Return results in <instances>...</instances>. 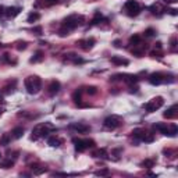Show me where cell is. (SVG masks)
Instances as JSON below:
<instances>
[{
  "instance_id": "cell-1",
  "label": "cell",
  "mask_w": 178,
  "mask_h": 178,
  "mask_svg": "<svg viewBox=\"0 0 178 178\" xmlns=\"http://www.w3.org/2000/svg\"><path fill=\"white\" fill-rule=\"evenodd\" d=\"M24 84H25V88H26V91H28V93H31V95L38 93L40 91V88H42V81H40V78L36 75L25 78V82Z\"/></svg>"
},
{
  "instance_id": "cell-2",
  "label": "cell",
  "mask_w": 178,
  "mask_h": 178,
  "mask_svg": "<svg viewBox=\"0 0 178 178\" xmlns=\"http://www.w3.org/2000/svg\"><path fill=\"white\" fill-rule=\"evenodd\" d=\"M84 21L82 15H77V14H73V15H68L66 20L63 21V28H66L67 31H73L75 29L77 26Z\"/></svg>"
},
{
  "instance_id": "cell-3",
  "label": "cell",
  "mask_w": 178,
  "mask_h": 178,
  "mask_svg": "<svg viewBox=\"0 0 178 178\" xmlns=\"http://www.w3.org/2000/svg\"><path fill=\"white\" fill-rule=\"evenodd\" d=\"M49 129H54V127L50 125L49 122H45V124H38V125L32 129V139H36V138H39V136L47 135Z\"/></svg>"
},
{
  "instance_id": "cell-4",
  "label": "cell",
  "mask_w": 178,
  "mask_h": 178,
  "mask_svg": "<svg viewBox=\"0 0 178 178\" xmlns=\"http://www.w3.org/2000/svg\"><path fill=\"white\" fill-rule=\"evenodd\" d=\"M73 142H74L75 149L78 150V152H84V150H86V149H89V148H93V146L96 145L93 139H77V138H74Z\"/></svg>"
},
{
  "instance_id": "cell-5",
  "label": "cell",
  "mask_w": 178,
  "mask_h": 178,
  "mask_svg": "<svg viewBox=\"0 0 178 178\" xmlns=\"http://www.w3.org/2000/svg\"><path fill=\"white\" fill-rule=\"evenodd\" d=\"M121 122H122V120L120 118L118 115H109V117L104 120L103 125H104L106 129H115L121 125Z\"/></svg>"
},
{
  "instance_id": "cell-6",
  "label": "cell",
  "mask_w": 178,
  "mask_h": 178,
  "mask_svg": "<svg viewBox=\"0 0 178 178\" xmlns=\"http://www.w3.org/2000/svg\"><path fill=\"white\" fill-rule=\"evenodd\" d=\"M124 9H125L127 14H128L129 17L138 15L139 11H141V7H139V3L136 0H128L125 3V6H124Z\"/></svg>"
},
{
  "instance_id": "cell-7",
  "label": "cell",
  "mask_w": 178,
  "mask_h": 178,
  "mask_svg": "<svg viewBox=\"0 0 178 178\" xmlns=\"http://www.w3.org/2000/svg\"><path fill=\"white\" fill-rule=\"evenodd\" d=\"M163 104H164V100H163V98H162V96H157V98H153V99L150 100L149 103H146V104H145V109H146V111L153 113V111H156V110L160 109Z\"/></svg>"
},
{
  "instance_id": "cell-8",
  "label": "cell",
  "mask_w": 178,
  "mask_h": 178,
  "mask_svg": "<svg viewBox=\"0 0 178 178\" xmlns=\"http://www.w3.org/2000/svg\"><path fill=\"white\" fill-rule=\"evenodd\" d=\"M149 82L152 85H160L163 82H167V75L163 73H153L149 75Z\"/></svg>"
},
{
  "instance_id": "cell-9",
  "label": "cell",
  "mask_w": 178,
  "mask_h": 178,
  "mask_svg": "<svg viewBox=\"0 0 178 178\" xmlns=\"http://www.w3.org/2000/svg\"><path fill=\"white\" fill-rule=\"evenodd\" d=\"M70 128L77 129L79 134H85V132H89V131H91V127H89V125H85V124H82V122H78V124H71V125H70Z\"/></svg>"
},
{
  "instance_id": "cell-10",
  "label": "cell",
  "mask_w": 178,
  "mask_h": 178,
  "mask_svg": "<svg viewBox=\"0 0 178 178\" xmlns=\"http://www.w3.org/2000/svg\"><path fill=\"white\" fill-rule=\"evenodd\" d=\"M168 128H170V127H168L167 124H164V122H159V124H155V129H157V131L160 132V134H163V135H168V134H170Z\"/></svg>"
},
{
  "instance_id": "cell-11",
  "label": "cell",
  "mask_w": 178,
  "mask_h": 178,
  "mask_svg": "<svg viewBox=\"0 0 178 178\" xmlns=\"http://www.w3.org/2000/svg\"><path fill=\"white\" fill-rule=\"evenodd\" d=\"M110 61L113 64H117V66H128L129 64V61L127 59H122V57H118V56H113L110 59Z\"/></svg>"
},
{
  "instance_id": "cell-12",
  "label": "cell",
  "mask_w": 178,
  "mask_h": 178,
  "mask_svg": "<svg viewBox=\"0 0 178 178\" xmlns=\"http://www.w3.org/2000/svg\"><path fill=\"white\" fill-rule=\"evenodd\" d=\"M59 91H60V82L56 81V79H53L52 82H50V85H49V93L50 95H56Z\"/></svg>"
},
{
  "instance_id": "cell-13",
  "label": "cell",
  "mask_w": 178,
  "mask_h": 178,
  "mask_svg": "<svg viewBox=\"0 0 178 178\" xmlns=\"http://www.w3.org/2000/svg\"><path fill=\"white\" fill-rule=\"evenodd\" d=\"M6 10H7L6 11L7 17H11V18H14V17H17L18 14H20L21 9H20V7H7Z\"/></svg>"
},
{
  "instance_id": "cell-14",
  "label": "cell",
  "mask_w": 178,
  "mask_h": 178,
  "mask_svg": "<svg viewBox=\"0 0 178 178\" xmlns=\"http://www.w3.org/2000/svg\"><path fill=\"white\" fill-rule=\"evenodd\" d=\"M93 43H95V39H86V40H79V45L84 50H89L93 47Z\"/></svg>"
},
{
  "instance_id": "cell-15",
  "label": "cell",
  "mask_w": 178,
  "mask_h": 178,
  "mask_svg": "<svg viewBox=\"0 0 178 178\" xmlns=\"http://www.w3.org/2000/svg\"><path fill=\"white\" fill-rule=\"evenodd\" d=\"M132 134H134V136H135L136 139H139V141H143V138L146 136V134L148 132L145 131V129H142V128H136L132 131Z\"/></svg>"
},
{
  "instance_id": "cell-16",
  "label": "cell",
  "mask_w": 178,
  "mask_h": 178,
  "mask_svg": "<svg viewBox=\"0 0 178 178\" xmlns=\"http://www.w3.org/2000/svg\"><path fill=\"white\" fill-rule=\"evenodd\" d=\"M175 110H177V104L171 106V107H170V109H168L163 115H164L166 118H174L175 115H177V111H175Z\"/></svg>"
},
{
  "instance_id": "cell-17",
  "label": "cell",
  "mask_w": 178,
  "mask_h": 178,
  "mask_svg": "<svg viewBox=\"0 0 178 178\" xmlns=\"http://www.w3.org/2000/svg\"><path fill=\"white\" fill-rule=\"evenodd\" d=\"M11 134H13V138L20 139L21 136L24 135V128H22V127H15V128L11 131Z\"/></svg>"
},
{
  "instance_id": "cell-18",
  "label": "cell",
  "mask_w": 178,
  "mask_h": 178,
  "mask_svg": "<svg viewBox=\"0 0 178 178\" xmlns=\"http://www.w3.org/2000/svg\"><path fill=\"white\" fill-rule=\"evenodd\" d=\"M120 77H121L127 84H129V85H132V84H135L136 81H138V77L136 75H120Z\"/></svg>"
},
{
  "instance_id": "cell-19",
  "label": "cell",
  "mask_w": 178,
  "mask_h": 178,
  "mask_svg": "<svg viewBox=\"0 0 178 178\" xmlns=\"http://www.w3.org/2000/svg\"><path fill=\"white\" fill-rule=\"evenodd\" d=\"M47 143H49L50 146H53V148H57V146H60V143H61V139H59L57 136H50V138L47 139Z\"/></svg>"
},
{
  "instance_id": "cell-20",
  "label": "cell",
  "mask_w": 178,
  "mask_h": 178,
  "mask_svg": "<svg viewBox=\"0 0 178 178\" xmlns=\"http://www.w3.org/2000/svg\"><path fill=\"white\" fill-rule=\"evenodd\" d=\"M141 36L139 35H134V36L129 38V45H132V46H138V45H141Z\"/></svg>"
},
{
  "instance_id": "cell-21",
  "label": "cell",
  "mask_w": 178,
  "mask_h": 178,
  "mask_svg": "<svg viewBox=\"0 0 178 178\" xmlns=\"http://www.w3.org/2000/svg\"><path fill=\"white\" fill-rule=\"evenodd\" d=\"M42 60H43V53L40 52V50H38V52L35 53V57L31 59V63H38V61H42Z\"/></svg>"
},
{
  "instance_id": "cell-22",
  "label": "cell",
  "mask_w": 178,
  "mask_h": 178,
  "mask_svg": "<svg viewBox=\"0 0 178 178\" xmlns=\"http://www.w3.org/2000/svg\"><path fill=\"white\" fill-rule=\"evenodd\" d=\"M14 166V162L11 160V159H7V160H3V162L0 163V167L2 168H10Z\"/></svg>"
},
{
  "instance_id": "cell-23",
  "label": "cell",
  "mask_w": 178,
  "mask_h": 178,
  "mask_svg": "<svg viewBox=\"0 0 178 178\" xmlns=\"http://www.w3.org/2000/svg\"><path fill=\"white\" fill-rule=\"evenodd\" d=\"M10 139L11 136L9 135V134H4L2 138H0V145H3V146H7L9 143H10Z\"/></svg>"
},
{
  "instance_id": "cell-24",
  "label": "cell",
  "mask_w": 178,
  "mask_h": 178,
  "mask_svg": "<svg viewBox=\"0 0 178 178\" xmlns=\"http://www.w3.org/2000/svg\"><path fill=\"white\" fill-rule=\"evenodd\" d=\"M39 18H40L39 13H31L29 15H28V22H35V21H38Z\"/></svg>"
},
{
  "instance_id": "cell-25",
  "label": "cell",
  "mask_w": 178,
  "mask_h": 178,
  "mask_svg": "<svg viewBox=\"0 0 178 178\" xmlns=\"http://www.w3.org/2000/svg\"><path fill=\"white\" fill-rule=\"evenodd\" d=\"M141 166L150 168V167H153V166H155V160H152V159H146V160H143V162L141 163Z\"/></svg>"
},
{
  "instance_id": "cell-26",
  "label": "cell",
  "mask_w": 178,
  "mask_h": 178,
  "mask_svg": "<svg viewBox=\"0 0 178 178\" xmlns=\"http://www.w3.org/2000/svg\"><path fill=\"white\" fill-rule=\"evenodd\" d=\"M93 156H95V157H106V156H107V153H106V149H100V150L95 152V153H93Z\"/></svg>"
},
{
  "instance_id": "cell-27",
  "label": "cell",
  "mask_w": 178,
  "mask_h": 178,
  "mask_svg": "<svg viewBox=\"0 0 178 178\" xmlns=\"http://www.w3.org/2000/svg\"><path fill=\"white\" fill-rule=\"evenodd\" d=\"M86 93H88V95H96V93H98V89H96V86H88V88H86Z\"/></svg>"
},
{
  "instance_id": "cell-28",
  "label": "cell",
  "mask_w": 178,
  "mask_h": 178,
  "mask_svg": "<svg viewBox=\"0 0 178 178\" xmlns=\"http://www.w3.org/2000/svg\"><path fill=\"white\" fill-rule=\"evenodd\" d=\"M155 33H156V31L153 29V28H148V29L145 31V36L152 38V36H155Z\"/></svg>"
},
{
  "instance_id": "cell-29",
  "label": "cell",
  "mask_w": 178,
  "mask_h": 178,
  "mask_svg": "<svg viewBox=\"0 0 178 178\" xmlns=\"http://www.w3.org/2000/svg\"><path fill=\"white\" fill-rule=\"evenodd\" d=\"M73 99L75 100L77 103H79V102H81V91H75V92H74Z\"/></svg>"
},
{
  "instance_id": "cell-30",
  "label": "cell",
  "mask_w": 178,
  "mask_h": 178,
  "mask_svg": "<svg viewBox=\"0 0 178 178\" xmlns=\"http://www.w3.org/2000/svg\"><path fill=\"white\" fill-rule=\"evenodd\" d=\"M109 173H110V171L107 170V168H103V170H99V171H96L95 174H96V175H100V177H102V175H107Z\"/></svg>"
},
{
  "instance_id": "cell-31",
  "label": "cell",
  "mask_w": 178,
  "mask_h": 178,
  "mask_svg": "<svg viewBox=\"0 0 178 178\" xmlns=\"http://www.w3.org/2000/svg\"><path fill=\"white\" fill-rule=\"evenodd\" d=\"M45 171H46V168H45V167H42V168H33V174H36V175L42 174V173H45Z\"/></svg>"
},
{
  "instance_id": "cell-32",
  "label": "cell",
  "mask_w": 178,
  "mask_h": 178,
  "mask_svg": "<svg viewBox=\"0 0 178 178\" xmlns=\"http://www.w3.org/2000/svg\"><path fill=\"white\" fill-rule=\"evenodd\" d=\"M150 56H152V57H162V53H160V52H156V50H153V52L150 53Z\"/></svg>"
},
{
  "instance_id": "cell-33",
  "label": "cell",
  "mask_w": 178,
  "mask_h": 178,
  "mask_svg": "<svg viewBox=\"0 0 178 178\" xmlns=\"http://www.w3.org/2000/svg\"><path fill=\"white\" fill-rule=\"evenodd\" d=\"M150 10H152V14H157V10H159V6H152L150 7Z\"/></svg>"
},
{
  "instance_id": "cell-34",
  "label": "cell",
  "mask_w": 178,
  "mask_h": 178,
  "mask_svg": "<svg viewBox=\"0 0 178 178\" xmlns=\"http://www.w3.org/2000/svg\"><path fill=\"white\" fill-rule=\"evenodd\" d=\"M175 43H177V39H175V38H173V39H171V47H173V49H174V47L177 46Z\"/></svg>"
},
{
  "instance_id": "cell-35",
  "label": "cell",
  "mask_w": 178,
  "mask_h": 178,
  "mask_svg": "<svg viewBox=\"0 0 178 178\" xmlns=\"http://www.w3.org/2000/svg\"><path fill=\"white\" fill-rule=\"evenodd\" d=\"M47 2V4H49V6H52V4H56L57 3V0H46Z\"/></svg>"
},
{
  "instance_id": "cell-36",
  "label": "cell",
  "mask_w": 178,
  "mask_h": 178,
  "mask_svg": "<svg viewBox=\"0 0 178 178\" xmlns=\"http://www.w3.org/2000/svg\"><path fill=\"white\" fill-rule=\"evenodd\" d=\"M168 11H170L171 15H177V10H175V9H171V10H168Z\"/></svg>"
},
{
  "instance_id": "cell-37",
  "label": "cell",
  "mask_w": 178,
  "mask_h": 178,
  "mask_svg": "<svg viewBox=\"0 0 178 178\" xmlns=\"http://www.w3.org/2000/svg\"><path fill=\"white\" fill-rule=\"evenodd\" d=\"M166 3H177L178 0H164Z\"/></svg>"
},
{
  "instance_id": "cell-38",
  "label": "cell",
  "mask_w": 178,
  "mask_h": 178,
  "mask_svg": "<svg viewBox=\"0 0 178 178\" xmlns=\"http://www.w3.org/2000/svg\"><path fill=\"white\" fill-rule=\"evenodd\" d=\"M114 45H115L117 47H118V46H120V40H115V42H114Z\"/></svg>"
},
{
  "instance_id": "cell-39",
  "label": "cell",
  "mask_w": 178,
  "mask_h": 178,
  "mask_svg": "<svg viewBox=\"0 0 178 178\" xmlns=\"http://www.w3.org/2000/svg\"><path fill=\"white\" fill-rule=\"evenodd\" d=\"M3 114V109H0V115Z\"/></svg>"
},
{
  "instance_id": "cell-40",
  "label": "cell",
  "mask_w": 178,
  "mask_h": 178,
  "mask_svg": "<svg viewBox=\"0 0 178 178\" xmlns=\"http://www.w3.org/2000/svg\"><path fill=\"white\" fill-rule=\"evenodd\" d=\"M0 159H2V153H0Z\"/></svg>"
}]
</instances>
